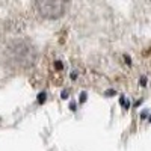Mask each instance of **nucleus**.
I'll use <instances>...</instances> for the list:
<instances>
[{
	"label": "nucleus",
	"instance_id": "obj_1",
	"mask_svg": "<svg viewBox=\"0 0 151 151\" xmlns=\"http://www.w3.org/2000/svg\"><path fill=\"white\" fill-rule=\"evenodd\" d=\"M8 59L21 70L32 68L36 62V48L26 40H14L8 44L6 48Z\"/></svg>",
	"mask_w": 151,
	"mask_h": 151
},
{
	"label": "nucleus",
	"instance_id": "obj_2",
	"mask_svg": "<svg viewBox=\"0 0 151 151\" xmlns=\"http://www.w3.org/2000/svg\"><path fill=\"white\" fill-rule=\"evenodd\" d=\"M71 0H35L36 12L42 18L58 20L67 14Z\"/></svg>",
	"mask_w": 151,
	"mask_h": 151
},
{
	"label": "nucleus",
	"instance_id": "obj_3",
	"mask_svg": "<svg viewBox=\"0 0 151 151\" xmlns=\"http://www.w3.org/2000/svg\"><path fill=\"white\" fill-rule=\"evenodd\" d=\"M36 100H38V104H44V103H45V100H47V94H45V91H42V92L38 94Z\"/></svg>",
	"mask_w": 151,
	"mask_h": 151
},
{
	"label": "nucleus",
	"instance_id": "obj_4",
	"mask_svg": "<svg viewBox=\"0 0 151 151\" xmlns=\"http://www.w3.org/2000/svg\"><path fill=\"white\" fill-rule=\"evenodd\" d=\"M119 103H121V104H122V106H124L125 109H127V107L130 106V103H127V101H125V98H124V97H121V100H119Z\"/></svg>",
	"mask_w": 151,
	"mask_h": 151
},
{
	"label": "nucleus",
	"instance_id": "obj_5",
	"mask_svg": "<svg viewBox=\"0 0 151 151\" xmlns=\"http://www.w3.org/2000/svg\"><path fill=\"white\" fill-rule=\"evenodd\" d=\"M86 97H88V95H86V92H82V94H80V97H79V98H80L79 101H80V103H85V101H86Z\"/></svg>",
	"mask_w": 151,
	"mask_h": 151
},
{
	"label": "nucleus",
	"instance_id": "obj_6",
	"mask_svg": "<svg viewBox=\"0 0 151 151\" xmlns=\"http://www.w3.org/2000/svg\"><path fill=\"white\" fill-rule=\"evenodd\" d=\"M55 68H56V70H62V68H64V67H62V62L56 60V62H55Z\"/></svg>",
	"mask_w": 151,
	"mask_h": 151
},
{
	"label": "nucleus",
	"instance_id": "obj_7",
	"mask_svg": "<svg viewBox=\"0 0 151 151\" xmlns=\"http://www.w3.org/2000/svg\"><path fill=\"white\" fill-rule=\"evenodd\" d=\"M60 97H62V98H64V100H65V98H68V91H62V94H60Z\"/></svg>",
	"mask_w": 151,
	"mask_h": 151
},
{
	"label": "nucleus",
	"instance_id": "obj_8",
	"mask_svg": "<svg viewBox=\"0 0 151 151\" xmlns=\"http://www.w3.org/2000/svg\"><path fill=\"white\" fill-rule=\"evenodd\" d=\"M70 109L74 112V110H76V104H74V103H71V104H70Z\"/></svg>",
	"mask_w": 151,
	"mask_h": 151
},
{
	"label": "nucleus",
	"instance_id": "obj_9",
	"mask_svg": "<svg viewBox=\"0 0 151 151\" xmlns=\"http://www.w3.org/2000/svg\"><path fill=\"white\" fill-rule=\"evenodd\" d=\"M147 83V79H141V85H145Z\"/></svg>",
	"mask_w": 151,
	"mask_h": 151
}]
</instances>
